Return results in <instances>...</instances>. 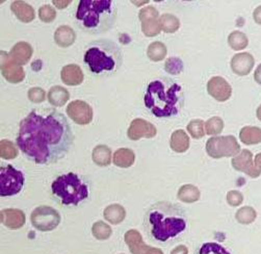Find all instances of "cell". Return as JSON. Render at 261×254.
I'll list each match as a JSON object with an SVG mask.
<instances>
[{"mask_svg":"<svg viewBox=\"0 0 261 254\" xmlns=\"http://www.w3.org/2000/svg\"><path fill=\"white\" fill-rule=\"evenodd\" d=\"M165 70L173 75H178L184 70V62L179 58H170L165 63Z\"/></svg>","mask_w":261,"mask_h":254,"instance_id":"obj_39","label":"cell"},{"mask_svg":"<svg viewBox=\"0 0 261 254\" xmlns=\"http://www.w3.org/2000/svg\"><path fill=\"white\" fill-rule=\"evenodd\" d=\"M253 18L257 24L261 25V6L256 8V10L253 13Z\"/></svg>","mask_w":261,"mask_h":254,"instance_id":"obj_45","label":"cell"},{"mask_svg":"<svg viewBox=\"0 0 261 254\" xmlns=\"http://www.w3.org/2000/svg\"><path fill=\"white\" fill-rule=\"evenodd\" d=\"M70 98V94L68 90L61 86L52 87L48 92V101L51 106L54 107H63L67 104Z\"/></svg>","mask_w":261,"mask_h":254,"instance_id":"obj_23","label":"cell"},{"mask_svg":"<svg viewBox=\"0 0 261 254\" xmlns=\"http://www.w3.org/2000/svg\"><path fill=\"white\" fill-rule=\"evenodd\" d=\"M11 10L15 14V16L21 22H24V23L32 22L36 17L35 10L33 9V7L25 2H20V0L12 3Z\"/></svg>","mask_w":261,"mask_h":254,"instance_id":"obj_20","label":"cell"},{"mask_svg":"<svg viewBox=\"0 0 261 254\" xmlns=\"http://www.w3.org/2000/svg\"><path fill=\"white\" fill-rule=\"evenodd\" d=\"M207 91L212 97L220 103L227 101L232 95V88L229 83L221 78V76H215L207 84Z\"/></svg>","mask_w":261,"mask_h":254,"instance_id":"obj_14","label":"cell"},{"mask_svg":"<svg viewBox=\"0 0 261 254\" xmlns=\"http://www.w3.org/2000/svg\"><path fill=\"white\" fill-rule=\"evenodd\" d=\"M85 63L96 75H114L123 63L121 48L113 41L101 39L90 43L86 48Z\"/></svg>","mask_w":261,"mask_h":254,"instance_id":"obj_5","label":"cell"},{"mask_svg":"<svg viewBox=\"0 0 261 254\" xmlns=\"http://www.w3.org/2000/svg\"><path fill=\"white\" fill-rule=\"evenodd\" d=\"M9 56L14 63L20 66L25 65L32 59L33 47L26 42H19L11 49Z\"/></svg>","mask_w":261,"mask_h":254,"instance_id":"obj_18","label":"cell"},{"mask_svg":"<svg viewBox=\"0 0 261 254\" xmlns=\"http://www.w3.org/2000/svg\"><path fill=\"white\" fill-rule=\"evenodd\" d=\"M240 151L241 146L233 136L213 137L206 143V152L214 159L237 157Z\"/></svg>","mask_w":261,"mask_h":254,"instance_id":"obj_7","label":"cell"},{"mask_svg":"<svg viewBox=\"0 0 261 254\" xmlns=\"http://www.w3.org/2000/svg\"><path fill=\"white\" fill-rule=\"evenodd\" d=\"M142 31H143L144 35L147 37L158 36L162 31L160 19L142 22Z\"/></svg>","mask_w":261,"mask_h":254,"instance_id":"obj_36","label":"cell"},{"mask_svg":"<svg viewBox=\"0 0 261 254\" xmlns=\"http://www.w3.org/2000/svg\"><path fill=\"white\" fill-rule=\"evenodd\" d=\"M254 165L257 168V170H259L261 172V154H258L254 160Z\"/></svg>","mask_w":261,"mask_h":254,"instance_id":"obj_48","label":"cell"},{"mask_svg":"<svg viewBox=\"0 0 261 254\" xmlns=\"http://www.w3.org/2000/svg\"><path fill=\"white\" fill-rule=\"evenodd\" d=\"M136 156L132 149L120 148L114 155V164L119 168H129L135 164Z\"/></svg>","mask_w":261,"mask_h":254,"instance_id":"obj_24","label":"cell"},{"mask_svg":"<svg viewBox=\"0 0 261 254\" xmlns=\"http://www.w3.org/2000/svg\"><path fill=\"white\" fill-rule=\"evenodd\" d=\"M61 78L63 83H65V85L67 86H78L84 82L85 76L80 66L70 64L62 69Z\"/></svg>","mask_w":261,"mask_h":254,"instance_id":"obj_19","label":"cell"},{"mask_svg":"<svg viewBox=\"0 0 261 254\" xmlns=\"http://www.w3.org/2000/svg\"><path fill=\"white\" fill-rule=\"evenodd\" d=\"M0 157L4 160H13L18 157V149L15 144L9 140L0 141Z\"/></svg>","mask_w":261,"mask_h":254,"instance_id":"obj_33","label":"cell"},{"mask_svg":"<svg viewBox=\"0 0 261 254\" xmlns=\"http://www.w3.org/2000/svg\"><path fill=\"white\" fill-rule=\"evenodd\" d=\"M184 105V90L171 79L164 78L148 85L145 94V106L158 118H169L178 115Z\"/></svg>","mask_w":261,"mask_h":254,"instance_id":"obj_3","label":"cell"},{"mask_svg":"<svg viewBox=\"0 0 261 254\" xmlns=\"http://www.w3.org/2000/svg\"><path fill=\"white\" fill-rule=\"evenodd\" d=\"M232 166L236 170L246 173L247 175L252 177V179H257V177H259L261 174V172L257 170V168L253 163L252 152L249 151L248 149L242 150L239 156L233 158Z\"/></svg>","mask_w":261,"mask_h":254,"instance_id":"obj_13","label":"cell"},{"mask_svg":"<svg viewBox=\"0 0 261 254\" xmlns=\"http://www.w3.org/2000/svg\"><path fill=\"white\" fill-rule=\"evenodd\" d=\"M244 201V196L239 191H230L227 194V202L231 207H239Z\"/></svg>","mask_w":261,"mask_h":254,"instance_id":"obj_43","label":"cell"},{"mask_svg":"<svg viewBox=\"0 0 261 254\" xmlns=\"http://www.w3.org/2000/svg\"><path fill=\"white\" fill-rule=\"evenodd\" d=\"M92 158L96 165L107 167L112 163V151L106 145H98L93 150Z\"/></svg>","mask_w":261,"mask_h":254,"instance_id":"obj_26","label":"cell"},{"mask_svg":"<svg viewBox=\"0 0 261 254\" xmlns=\"http://www.w3.org/2000/svg\"><path fill=\"white\" fill-rule=\"evenodd\" d=\"M167 47L162 42H153L149 45L147 50L148 58L153 62H161L167 56Z\"/></svg>","mask_w":261,"mask_h":254,"instance_id":"obj_29","label":"cell"},{"mask_svg":"<svg viewBox=\"0 0 261 254\" xmlns=\"http://www.w3.org/2000/svg\"><path fill=\"white\" fill-rule=\"evenodd\" d=\"M257 118L261 121V105H260L259 108L257 109Z\"/></svg>","mask_w":261,"mask_h":254,"instance_id":"obj_49","label":"cell"},{"mask_svg":"<svg viewBox=\"0 0 261 254\" xmlns=\"http://www.w3.org/2000/svg\"><path fill=\"white\" fill-rule=\"evenodd\" d=\"M156 134H158L156 127L144 119H135L127 131L128 138L133 141H138L142 138L151 139L154 138Z\"/></svg>","mask_w":261,"mask_h":254,"instance_id":"obj_12","label":"cell"},{"mask_svg":"<svg viewBox=\"0 0 261 254\" xmlns=\"http://www.w3.org/2000/svg\"><path fill=\"white\" fill-rule=\"evenodd\" d=\"M254 80L256 83L261 85V64L257 67L255 73H254Z\"/></svg>","mask_w":261,"mask_h":254,"instance_id":"obj_47","label":"cell"},{"mask_svg":"<svg viewBox=\"0 0 261 254\" xmlns=\"http://www.w3.org/2000/svg\"><path fill=\"white\" fill-rule=\"evenodd\" d=\"M103 216L107 221L116 225L124 221L126 217V211L120 205H111L104 210Z\"/></svg>","mask_w":261,"mask_h":254,"instance_id":"obj_27","label":"cell"},{"mask_svg":"<svg viewBox=\"0 0 261 254\" xmlns=\"http://www.w3.org/2000/svg\"><path fill=\"white\" fill-rule=\"evenodd\" d=\"M67 114L76 124L80 125L90 124L93 120V110L91 106L82 100L72 101L67 108Z\"/></svg>","mask_w":261,"mask_h":254,"instance_id":"obj_11","label":"cell"},{"mask_svg":"<svg viewBox=\"0 0 261 254\" xmlns=\"http://www.w3.org/2000/svg\"><path fill=\"white\" fill-rule=\"evenodd\" d=\"M256 217H257V213L251 207H244V208L240 209L236 215L238 222H240L241 224H245V225L253 223L256 220Z\"/></svg>","mask_w":261,"mask_h":254,"instance_id":"obj_35","label":"cell"},{"mask_svg":"<svg viewBox=\"0 0 261 254\" xmlns=\"http://www.w3.org/2000/svg\"><path fill=\"white\" fill-rule=\"evenodd\" d=\"M32 224L40 232H51L61 223L60 213L51 207L42 206L37 208L31 216Z\"/></svg>","mask_w":261,"mask_h":254,"instance_id":"obj_9","label":"cell"},{"mask_svg":"<svg viewBox=\"0 0 261 254\" xmlns=\"http://www.w3.org/2000/svg\"><path fill=\"white\" fill-rule=\"evenodd\" d=\"M255 64V60L252 55L248 53H242L234 56L231 60V69L239 76L248 75Z\"/></svg>","mask_w":261,"mask_h":254,"instance_id":"obj_16","label":"cell"},{"mask_svg":"<svg viewBox=\"0 0 261 254\" xmlns=\"http://www.w3.org/2000/svg\"><path fill=\"white\" fill-rule=\"evenodd\" d=\"M196 254H231L218 243H205Z\"/></svg>","mask_w":261,"mask_h":254,"instance_id":"obj_38","label":"cell"},{"mask_svg":"<svg viewBox=\"0 0 261 254\" xmlns=\"http://www.w3.org/2000/svg\"><path fill=\"white\" fill-rule=\"evenodd\" d=\"M117 7L112 0H82L78 4L76 20L78 27L90 35L112 30L117 19Z\"/></svg>","mask_w":261,"mask_h":254,"instance_id":"obj_4","label":"cell"},{"mask_svg":"<svg viewBox=\"0 0 261 254\" xmlns=\"http://www.w3.org/2000/svg\"><path fill=\"white\" fill-rule=\"evenodd\" d=\"M190 137L185 131L178 130L172 134L170 146L175 152L184 154V152L188 151V149L190 148Z\"/></svg>","mask_w":261,"mask_h":254,"instance_id":"obj_21","label":"cell"},{"mask_svg":"<svg viewBox=\"0 0 261 254\" xmlns=\"http://www.w3.org/2000/svg\"><path fill=\"white\" fill-rule=\"evenodd\" d=\"M145 226L154 240L167 242L186 231L187 216L185 211L174 203L160 201L147 211Z\"/></svg>","mask_w":261,"mask_h":254,"instance_id":"obj_2","label":"cell"},{"mask_svg":"<svg viewBox=\"0 0 261 254\" xmlns=\"http://www.w3.org/2000/svg\"><path fill=\"white\" fill-rule=\"evenodd\" d=\"M228 44L233 50L239 52V50L245 49L248 46L249 40H248V37L244 33L236 31L229 35Z\"/></svg>","mask_w":261,"mask_h":254,"instance_id":"obj_30","label":"cell"},{"mask_svg":"<svg viewBox=\"0 0 261 254\" xmlns=\"http://www.w3.org/2000/svg\"><path fill=\"white\" fill-rule=\"evenodd\" d=\"M24 175L12 165L0 167V195L2 197L14 196L24 186Z\"/></svg>","mask_w":261,"mask_h":254,"instance_id":"obj_8","label":"cell"},{"mask_svg":"<svg viewBox=\"0 0 261 254\" xmlns=\"http://www.w3.org/2000/svg\"><path fill=\"white\" fill-rule=\"evenodd\" d=\"M39 17L45 23H50L57 18V11L51 6L45 5L39 10Z\"/></svg>","mask_w":261,"mask_h":254,"instance_id":"obj_40","label":"cell"},{"mask_svg":"<svg viewBox=\"0 0 261 254\" xmlns=\"http://www.w3.org/2000/svg\"><path fill=\"white\" fill-rule=\"evenodd\" d=\"M177 197L182 202L194 203L200 199V191L193 185H186L179 189Z\"/></svg>","mask_w":261,"mask_h":254,"instance_id":"obj_28","label":"cell"},{"mask_svg":"<svg viewBox=\"0 0 261 254\" xmlns=\"http://www.w3.org/2000/svg\"><path fill=\"white\" fill-rule=\"evenodd\" d=\"M0 219H2V223L10 230H19L23 227L26 221L25 214L17 209L3 210L0 213Z\"/></svg>","mask_w":261,"mask_h":254,"instance_id":"obj_17","label":"cell"},{"mask_svg":"<svg viewBox=\"0 0 261 254\" xmlns=\"http://www.w3.org/2000/svg\"><path fill=\"white\" fill-rule=\"evenodd\" d=\"M46 98V92L42 88H32L29 91V99L34 104H41Z\"/></svg>","mask_w":261,"mask_h":254,"instance_id":"obj_42","label":"cell"},{"mask_svg":"<svg viewBox=\"0 0 261 254\" xmlns=\"http://www.w3.org/2000/svg\"><path fill=\"white\" fill-rule=\"evenodd\" d=\"M70 4L71 2H69V0H67V2H59V0H57V2H52V5H55L60 10L66 9Z\"/></svg>","mask_w":261,"mask_h":254,"instance_id":"obj_46","label":"cell"},{"mask_svg":"<svg viewBox=\"0 0 261 254\" xmlns=\"http://www.w3.org/2000/svg\"><path fill=\"white\" fill-rule=\"evenodd\" d=\"M171 254H189V249L185 245H180L171 251Z\"/></svg>","mask_w":261,"mask_h":254,"instance_id":"obj_44","label":"cell"},{"mask_svg":"<svg viewBox=\"0 0 261 254\" xmlns=\"http://www.w3.org/2000/svg\"><path fill=\"white\" fill-rule=\"evenodd\" d=\"M92 233H93V236L97 240L104 241V240H108L111 238L113 232H112V228L109 224L104 223L103 221H98L93 225Z\"/></svg>","mask_w":261,"mask_h":254,"instance_id":"obj_32","label":"cell"},{"mask_svg":"<svg viewBox=\"0 0 261 254\" xmlns=\"http://www.w3.org/2000/svg\"><path fill=\"white\" fill-rule=\"evenodd\" d=\"M51 188L54 195L65 206H77L89 197L88 186L72 172L58 177Z\"/></svg>","mask_w":261,"mask_h":254,"instance_id":"obj_6","label":"cell"},{"mask_svg":"<svg viewBox=\"0 0 261 254\" xmlns=\"http://www.w3.org/2000/svg\"><path fill=\"white\" fill-rule=\"evenodd\" d=\"M2 73L4 78L12 84H19L25 78L22 66L14 63L9 55L5 57V53H2Z\"/></svg>","mask_w":261,"mask_h":254,"instance_id":"obj_15","label":"cell"},{"mask_svg":"<svg viewBox=\"0 0 261 254\" xmlns=\"http://www.w3.org/2000/svg\"><path fill=\"white\" fill-rule=\"evenodd\" d=\"M240 139L245 145H256L261 143V129L256 126H245L240 133Z\"/></svg>","mask_w":261,"mask_h":254,"instance_id":"obj_25","label":"cell"},{"mask_svg":"<svg viewBox=\"0 0 261 254\" xmlns=\"http://www.w3.org/2000/svg\"><path fill=\"white\" fill-rule=\"evenodd\" d=\"M224 130V121L220 117H213L205 123V132L210 136H218Z\"/></svg>","mask_w":261,"mask_h":254,"instance_id":"obj_34","label":"cell"},{"mask_svg":"<svg viewBox=\"0 0 261 254\" xmlns=\"http://www.w3.org/2000/svg\"><path fill=\"white\" fill-rule=\"evenodd\" d=\"M76 40V34L71 29L70 27H67V25H62L60 27L55 34V41L56 43L63 48L70 47L71 45L74 44Z\"/></svg>","mask_w":261,"mask_h":254,"instance_id":"obj_22","label":"cell"},{"mask_svg":"<svg viewBox=\"0 0 261 254\" xmlns=\"http://www.w3.org/2000/svg\"><path fill=\"white\" fill-rule=\"evenodd\" d=\"M205 127V123L200 120V119H195L192 120L189 125H188V131L190 133V135L194 138V139H201L205 136L206 132L204 130Z\"/></svg>","mask_w":261,"mask_h":254,"instance_id":"obj_37","label":"cell"},{"mask_svg":"<svg viewBox=\"0 0 261 254\" xmlns=\"http://www.w3.org/2000/svg\"><path fill=\"white\" fill-rule=\"evenodd\" d=\"M139 18H140L141 22H145V21L160 19L161 17H160V13H159L158 10H156L152 6H149V7H146L143 10L140 11Z\"/></svg>","mask_w":261,"mask_h":254,"instance_id":"obj_41","label":"cell"},{"mask_svg":"<svg viewBox=\"0 0 261 254\" xmlns=\"http://www.w3.org/2000/svg\"><path fill=\"white\" fill-rule=\"evenodd\" d=\"M160 23L162 30L168 34L176 33L180 28L179 19L171 14H164L163 16H161Z\"/></svg>","mask_w":261,"mask_h":254,"instance_id":"obj_31","label":"cell"},{"mask_svg":"<svg viewBox=\"0 0 261 254\" xmlns=\"http://www.w3.org/2000/svg\"><path fill=\"white\" fill-rule=\"evenodd\" d=\"M124 239L133 254H164V252L159 248L147 246L143 241L142 235L136 230L128 231L125 234Z\"/></svg>","mask_w":261,"mask_h":254,"instance_id":"obj_10","label":"cell"},{"mask_svg":"<svg viewBox=\"0 0 261 254\" xmlns=\"http://www.w3.org/2000/svg\"><path fill=\"white\" fill-rule=\"evenodd\" d=\"M74 136L67 118L57 110H35L20 122L17 145L36 164L48 165L67 156Z\"/></svg>","mask_w":261,"mask_h":254,"instance_id":"obj_1","label":"cell"}]
</instances>
